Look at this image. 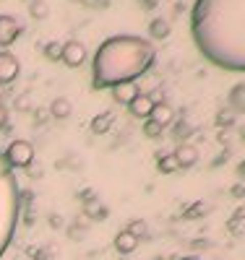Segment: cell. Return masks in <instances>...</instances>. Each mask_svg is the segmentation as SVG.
Masks as SVG:
<instances>
[{
  "mask_svg": "<svg viewBox=\"0 0 245 260\" xmlns=\"http://www.w3.org/2000/svg\"><path fill=\"white\" fill-rule=\"evenodd\" d=\"M190 31L204 57L225 71H245V8L237 0H196Z\"/></svg>",
  "mask_w": 245,
  "mask_h": 260,
  "instance_id": "1",
  "label": "cell"
},
{
  "mask_svg": "<svg viewBox=\"0 0 245 260\" xmlns=\"http://www.w3.org/2000/svg\"><path fill=\"white\" fill-rule=\"evenodd\" d=\"M154 45L141 37L120 34L104 39L92 60V89H113L118 83L136 81L154 65Z\"/></svg>",
  "mask_w": 245,
  "mask_h": 260,
  "instance_id": "2",
  "label": "cell"
},
{
  "mask_svg": "<svg viewBox=\"0 0 245 260\" xmlns=\"http://www.w3.org/2000/svg\"><path fill=\"white\" fill-rule=\"evenodd\" d=\"M18 185L13 172L8 169V164L3 161V154H0V257L8 250L13 232H16V221H18Z\"/></svg>",
  "mask_w": 245,
  "mask_h": 260,
  "instance_id": "3",
  "label": "cell"
},
{
  "mask_svg": "<svg viewBox=\"0 0 245 260\" xmlns=\"http://www.w3.org/2000/svg\"><path fill=\"white\" fill-rule=\"evenodd\" d=\"M3 161L8 164V169H29L34 161V146L32 141L16 138L8 143V148L3 151Z\"/></svg>",
  "mask_w": 245,
  "mask_h": 260,
  "instance_id": "4",
  "label": "cell"
},
{
  "mask_svg": "<svg viewBox=\"0 0 245 260\" xmlns=\"http://www.w3.org/2000/svg\"><path fill=\"white\" fill-rule=\"evenodd\" d=\"M60 62L68 68H81L86 62V45L81 39H68L63 42V52H60Z\"/></svg>",
  "mask_w": 245,
  "mask_h": 260,
  "instance_id": "5",
  "label": "cell"
},
{
  "mask_svg": "<svg viewBox=\"0 0 245 260\" xmlns=\"http://www.w3.org/2000/svg\"><path fill=\"white\" fill-rule=\"evenodd\" d=\"M21 73V62L13 52L0 50V86H11Z\"/></svg>",
  "mask_w": 245,
  "mask_h": 260,
  "instance_id": "6",
  "label": "cell"
},
{
  "mask_svg": "<svg viewBox=\"0 0 245 260\" xmlns=\"http://www.w3.org/2000/svg\"><path fill=\"white\" fill-rule=\"evenodd\" d=\"M21 26L18 21H16V16H8V13H0V47H11L13 42L21 37Z\"/></svg>",
  "mask_w": 245,
  "mask_h": 260,
  "instance_id": "7",
  "label": "cell"
},
{
  "mask_svg": "<svg viewBox=\"0 0 245 260\" xmlns=\"http://www.w3.org/2000/svg\"><path fill=\"white\" fill-rule=\"evenodd\" d=\"M175 161H177V169H190V167H196V161H198V148L193 146V143H180L175 151Z\"/></svg>",
  "mask_w": 245,
  "mask_h": 260,
  "instance_id": "8",
  "label": "cell"
},
{
  "mask_svg": "<svg viewBox=\"0 0 245 260\" xmlns=\"http://www.w3.org/2000/svg\"><path fill=\"white\" fill-rule=\"evenodd\" d=\"M141 94V89H139V83L136 81H125V83H118V86H113V99L118 102V104H130L133 99H136Z\"/></svg>",
  "mask_w": 245,
  "mask_h": 260,
  "instance_id": "9",
  "label": "cell"
},
{
  "mask_svg": "<svg viewBox=\"0 0 245 260\" xmlns=\"http://www.w3.org/2000/svg\"><path fill=\"white\" fill-rule=\"evenodd\" d=\"M151 107H154V102L149 99V94H144V91H141L136 99H133V102L128 104V112H130L133 117H139V120H149Z\"/></svg>",
  "mask_w": 245,
  "mask_h": 260,
  "instance_id": "10",
  "label": "cell"
},
{
  "mask_svg": "<svg viewBox=\"0 0 245 260\" xmlns=\"http://www.w3.org/2000/svg\"><path fill=\"white\" fill-rule=\"evenodd\" d=\"M47 112H50L52 120H68L71 112H73V104H71L68 96H55L50 102V107H47Z\"/></svg>",
  "mask_w": 245,
  "mask_h": 260,
  "instance_id": "11",
  "label": "cell"
},
{
  "mask_svg": "<svg viewBox=\"0 0 245 260\" xmlns=\"http://www.w3.org/2000/svg\"><path fill=\"white\" fill-rule=\"evenodd\" d=\"M149 120H151V122H157V125H162V127H167V125L175 120V110H172L167 102H159V104H154V107H151Z\"/></svg>",
  "mask_w": 245,
  "mask_h": 260,
  "instance_id": "12",
  "label": "cell"
},
{
  "mask_svg": "<svg viewBox=\"0 0 245 260\" xmlns=\"http://www.w3.org/2000/svg\"><path fill=\"white\" fill-rule=\"evenodd\" d=\"M115 250H118L120 255H130V252L139 250V240H136V237H133L128 229H123V232L115 234Z\"/></svg>",
  "mask_w": 245,
  "mask_h": 260,
  "instance_id": "13",
  "label": "cell"
},
{
  "mask_svg": "<svg viewBox=\"0 0 245 260\" xmlns=\"http://www.w3.org/2000/svg\"><path fill=\"white\" fill-rule=\"evenodd\" d=\"M227 102H230V110L235 115H245V83H235L230 94H227Z\"/></svg>",
  "mask_w": 245,
  "mask_h": 260,
  "instance_id": "14",
  "label": "cell"
},
{
  "mask_svg": "<svg viewBox=\"0 0 245 260\" xmlns=\"http://www.w3.org/2000/svg\"><path fill=\"white\" fill-rule=\"evenodd\" d=\"M170 31H172V26H170V21H167V18L157 16V18H151V21H149V37H151V39H167Z\"/></svg>",
  "mask_w": 245,
  "mask_h": 260,
  "instance_id": "15",
  "label": "cell"
},
{
  "mask_svg": "<svg viewBox=\"0 0 245 260\" xmlns=\"http://www.w3.org/2000/svg\"><path fill=\"white\" fill-rule=\"evenodd\" d=\"M113 120H115L113 112H99V115L92 120V125H89V127H92V133H94V136H104L107 130L113 127Z\"/></svg>",
  "mask_w": 245,
  "mask_h": 260,
  "instance_id": "16",
  "label": "cell"
},
{
  "mask_svg": "<svg viewBox=\"0 0 245 260\" xmlns=\"http://www.w3.org/2000/svg\"><path fill=\"white\" fill-rule=\"evenodd\" d=\"M157 172H159V175H172V172H177L175 154H162V156H157Z\"/></svg>",
  "mask_w": 245,
  "mask_h": 260,
  "instance_id": "17",
  "label": "cell"
},
{
  "mask_svg": "<svg viewBox=\"0 0 245 260\" xmlns=\"http://www.w3.org/2000/svg\"><path fill=\"white\" fill-rule=\"evenodd\" d=\"M29 16L42 21V18H47L50 16V6H47V0H32L29 3Z\"/></svg>",
  "mask_w": 245,
  "mask_h": 260,
  "instance_id": "18",
  "label": "cell"
},
{
  "mask_svg": "<svg viewBox=\"0 0 245 260\" xmlns=\"http://www.w3.org/2000/svg\"><path fill=\"white\" fill-rule=\"evenodd\" d=\"M60 52H63V45H60V42H47V45L42 47V55L47 57L50 62H58V60H60Z\"/></svg>",
  "mask_w": 245,
  "mask_h": 260,
  "instance_id": "19",
  "label": "cell"
},
{
  "mask_svg": "<svg viewBox=\"0 0 245 260\" xmlns=\"http://www.w3.org/2000/svg\"><path fill=\"white\" fill-rule=\"evenodd\" d=\"M84 211H86V216H92V219H104L107 216V211H104V206L99 201H89Z\"/></svg>",
  "mask_w": 245,
  "mask_h": 260,
  "instance_id": "20",
  "label": "cell"
},
{
  "mask_svg": "<svg viewBox=\"0 0 245 260\" xmlns=\"http://www.w3.org/2000/svg\"><path fill=\"white\" fill-rule=\"evenodd\" d=\"M162 133H165V127H162V125L151 122V120H146V122H144V136H146V138H159Z\"/></svg>",
  "mask_w": 245,
  "mask_h": 260,
  "instance_id": "21",
  "label": "cell"
},
{
  "mask_svg": "<svg viewBox=\"0 0 245 260\" xmlns=\"http://www.w3.org/2000/svg\"><path fill=\"white\" fill-rule=\"evenodd\" d=\"M128 232L136 237V240H141V237H146V224L144 221H130L128 224Z\"/></svg>",
  "mask_w": 245,
  "mask_h": 260,
  "instance_id": "22",
  "label": "cell"
},
{
  "mask_svg": "<svg viewBox=\"0 0 245 260\" xmlns=\"http://www.w3.org/2000/svg\"><path fill=\"white\" fill-rule=\"evenodd\" d=\"M232 117H235V112H232V110H225V112H219V115H216V125H225V127H230V125L235 122Z\"/></svg>",
  "mask_w": 245,
  "mask_h": 260,
  "instance_id": "23",
  "label": "cell"
},
{
  "mask_svg": "<svg viewBox=\"0 0 245 260\" xmlns=\"http://www.w3.org/2000/svg\"><path fill=\"white\" fill-rule=\"evenodd\" d=\"M6 125H8V107L0 102V130H6Z\"/></svg>",
  "mask_w": 245,
  "mask_h": 260,
  "instance_id": "24",
  "label": "cell"
},
{
  "mask_svg": "<svg viewBox=\"0 0 245 260\" xmlns=\"http://www.w3.org/2000/svg\"><path fill=\"white\" fill-rule=\"evenodd\" d=\"M149 99H151L154 104H159V102H165V91H162V89H157V91H151V94H149Z\"/></svg>",
  "mask_w": 245,
  "mask_h": 260,
  "instance_id": "25",
  "label": "cell"
},
{
  "mask_svg": "<svg viewBox=\"0 0 245 260\" xmlns=\"http://www.w3.org/2000/svg\"><path fill=\"white\" fill-rule=\"evenodd\" d=\"M16 107H18V110H29V96H18V102H16Z\"/></svg>",
  "mask_w": 245,
  "mask_h": 260,
  "instance_id": "26",
  "label": "cell"
},
{
  "mask_svg": "<svg viewBox=\"0 0 245 260\" xmlns=\"http://www.w3.org/2000/svg\"><path fill=\"white\" fill-rule=\"evenodd\" d=\"M34 115H37V122L42 125V122H47V115H50V112H47V110H37Z\"/></svg>",
  "mask_w": 245,
  "mask_h": 260,
  "instance_id": "27",
  "label": "cell"
}]
</instances>
